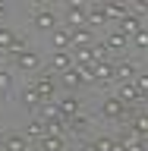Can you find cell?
I'll return each instance as SVG.
<instances>
[{"instance_id": "obj_1", "label": "cell", "mask_w": 148, "mask_h": 151, "mask_svg": "<svg viewBox=\"0 0 148 151\" xmlns=\"http://www.w3.org/2000/svg\"><path fill=\"white\" fill-rule=\"evenodd\" d=\"M85 13H88L85 3H66V32L82 28L85 25Z\"/></svg>"}, {"instance_id": "obj_2", "label": "cell", "mask_w": 148, "mask_h": 151, "mask_svg": "<svg viewBox=\"0 0 148 151\" xmlns=\"http://www.w3.org/2000/svg\"><path fill=\"white\" fill-rule=\"evenodd\" d=\"M32 85H35V91L41 94V101H54V94H57V79H54L51 73H41Z\"/></svg>"}, {"instance_id": "obj_3", "label": "cell", "mask_w": 148, "mask_h": 151, "mask_svg": "<svg viewBox=\"0 0 148 151\" xmlns=\"http://www.w3.org/2000/svg\"><path fill=\"white\" fill-rule=\"evenodd\" d=\"M85 73H88V79H92V82H101V85H104V82H113V63H107V60L92 63Z\"/></svg>"}, {"instance_id": "obj_4", "label": "cell", "mask_w": 148, "mask_h": 151, "mask_svg": "<svg viewBox=\"0 0 148 151\" xmlns=\"http://www.w3.org/2000/svg\"><path fill=\"white\" fill-rule=\"evenodd\" d=\"M142 28H145V25H142V19H139V16H132V13H126V16L120 19V28H117V32H120L126 41H132V38L142 32Z\"/></svg>"}, {"instance_id": "obj_5", "label": "cell", "mask_w": 148, "mask_h": 151, "mask_svg": "<svg viewBox=\"0 0 148 151\" xmlns=\"http://www.w3.org/2000/svg\"><path fill=\"white\" fill-rule=\"evenodd\" d=\"M32 25H35L38 32H51V35H54L57 32V16L51 9H38L35 16H32Z\"/></svg>"}, {"instance_id": "obj_6", "label": "cell", "mask_w": 148, "mask_h": 151, "mask_svg": "<svg viewBox=\"0 0 148 151\" xmlns=\"http://www.w3.org/2000/svg\"><path fill=\"white\" fill-rule=\"evenodd\" d=\"M113 98H117L123 107H129V104L142 101V94H139V88H136V82H120V88H117V94H113Z\"/></svg>"}, {"instance_id": "obj_7", "label": "cell", "mask_w": 148, "mask_h": 151, "mask_svg": "<svg viewBox=\"0 0 148 151\" xmlns=\"http://www.w3.org/2000/svg\"><path fill=\"white\" fill-rule=\"evenodd\" d=\"M101 116H107V120H123V116H126V107H123L117 98H104L101 101Z\"/></svg>"}, {"instance_id": "obj_8", "label": "cell", "mask_w": 148, "mask_h": 151, "mask_svg": "<svg viewBox=\"0 0 148 151\" xmlns=\"http://www.w3.org/2000/svg\"><path fill=\"white\" fill-rule=\"evenodd\" d=\"M51 69H54V73L73 69V54H69V50H54V57H51Z\"/></svg>"}, {"instance_id": "obj_9", "label": "cell", "mask_w": 148, "mask_h": 151, "mask_svg": "<svg viewBox=\"0 0 148 151\" xmlns=\"http://www.w3.org/2000/svg\"><path fill=\"white\" fill-rule=\"evenodd\" d=\"M82 82H85V69H79V66H73V69L60 73V85H66V88H79Z\"/></svg>"}, {"instance_id": "obj_10", "label": "cell", "mask_w": 148, "mask_h": 151, "mask_svg": "<svg viewBox=\"0 0 148 151\" xmlns=\"http://www.w3.org/2000/svg\"><path fill=\"white\" fill-rule=\"evenodd\" d=\"M139 66L132 63V60H120V63H113V79H120V82H129L132 76H136Z\"/></svg>"}, {"instance_id": "obj_11", "label": "cell", "mask_w": 148, "mask_h": 151, "mask_svg": "<svg viewBox=\"0 0 148 151\" xmlns=\"http://www.w3.org/2000/svg\"><path fill=\"white\" fill-rule=\"evenodd\" d=\"M92 63H95L92 47H73V66H79V69H88Z\"/></svg>"}, {"instance_id": "obj_12", "label": "cell", "mask_w": 148, "mask_h": 151, "mask_svg": "<svg viewBox=\"0 0 148 151\" xmlns=\"http://www.w3.org/2000/svg\"><path fill=\"white\" fill-rule=\"evenodd\" d=\"M16 66H19V69H25V73H35L38 66H41V60H38L35 50H25V54L16 57Z\"/></svg>"}, {"instance_id": "obj_13", "label": "cell", "mask_w": 148, "mask_h": 151, "mask_svg": "<svg viewBox=\"0 0 148 151\" xmlns=\"http://www.w3.org/2000/svg\"><path fill=\"white\" fill-rule=\"evenodd\" d=\"M25 148H28V139L22 132H9L3 139V151H25Z\"/></svg>"}, {"instance_id": "obj_14", "label": "cell", "mask_w": 148, "mask_h": 151, "mask_svg": "<svg viewBox=\"0 0 148 151\" xmlns=\"http://www.w3.org/2000/svg\"><path fill=\"white\" fill-rule=\"evenodd\" d=\"M69 38H73V47H92L95 44V35H92V28H76V32H69Z\"/></svg>"}, {"instance_id": "obj_15", "label": "cell", "mask_w": 148, "mask_h": 151, "mask_svg": "<svg viewBox=\"0 0 148 151\" xmlns=\"http://www.w3.org/2000/svg\"><path fill=\"white\" fill-rule=\"evenodd\" d=\"M107 22V16H104V3L101 6H88V13H85V28H98Z\"/></svg>"}, {"instance_id": "obj_16", "label": "cell", "mask_w": 148, "mask_h": 151, "mask_svg": "<svg viewBox=\"0 0 148 151\" xmlns=\"http://www.w3.org/2000/svg\"><path fill=\"white\" fill-rule=\"evenodd\" d=\"M41 120L44 123H54V120H63V113H60V107H57V101H41Z\"/></svg>"}, {"instance_id": "obj_17", "label": "cell", "mask_w": 148, "mask_h": 151, "mask_svg": "<svg viewBox=\"0 0 148 151\" xmlns=\"http://www.w3.org/2000/svg\"><path fill=\"white\" fill-rule=\"evenodd\" d=\"M57 107H60V113H63V120H69V116H76V113H79V98H76V94L60 98V101H57Z\"/></svg>"}, {"instance_id": "obj_18", "label": "cell", "mask_w": 148, "mask_h": 151, "mask_svg": "<svg viewBox=\"0 0 148 151\" xmlns=\"http://www.w3.org/2000/svg\"><path fill=\"white\" fill-rule=\"evenodd\" d=\"M117 148H120V145H117L113 139H107V135H98V139H95V142H88L82 151H117Z\"/></svg>"}, {"instance_id": "obj_19", "label": "cell", "mask_w": 148, "mask_h": 151, "mask_svg": "<svg viewBox=\"0 0 148 151\" xmlns=\"http://www.w3.org/2000/svg\"><path fill=\"white\" fill-rule=\"evenodd\" d=\"M44 135H47L44 120H41V116H32V120H28V126H25V139H44Z\"/></svg>"}, {"instance_id": "obj_20", "label": "cell", "mask_w": 148, "mask_h": 151, "mask_svg": "<svg viewBox=\"0 0 148 151\" xmlns=\"http://www.w3.org/2000/svg\"><path fill=\"white\" fill-rule=\"evenodd\" d=\"M104 47H107V50H113V54H120V50H126V47H129V41H126L120 32H113V35H107Z\"/></svg>"}, {"instance_id": "obj_21", "label": "cell", "mask_w": 148, "mask_h": 151, "mask_svg": "<svg viewBox=\"0 0 148 151\" xmlns=\"http://www.w3.org/2000/svg\"><path fill=\"white\" fill-rule=\"evenodd\" d=\"M22 104H25L28 110H38V107H41V94L35 91V85H28V88H22Z\"/></svg>"}, {"instance_id": "obj_22", "label": "cell", "mask_w": 148, "mask_h": 151, "mask_svg": "<svg viewBox=\"0 0 148 151\" xmlns=\"http://www.w3.org/2000/svg\"><path fill=\"white\" fill-rule=\"evenodd\" d=\"M132 135L148 139V113H136L132 116Z\"/></svg>"}, {"instance_id": "obj_23", "label": "cell", "mask_w": 148, "mask_h": 151, "mask_svg": "<svg viewBox=\"0 0 148 151\" xmlns=\"http://www.w3.org/2000/svg\"><path fill=\"white\" fill-rule=\"evenodd\" d=\"M38 151H63V139L44 135V139H38Z\"/></svg>"}, {"instance_id": "obj_24", "label": "cell", "mask_w": 148, "mask_h": 151, "mask_svg": "<svg viewBox=\"0 0 148 151\" xmlns=\"http://www.w3.org/2000/svg\"><path fill=\"white\" fill-rule=\"evenodd\" d=\"M54 47H57V50H69V47H73V38H69L66 28H57V32H54Z\"/></svg>"}, {"instance_id": "obj_25", "label": "cell", "mask_w": 148, "mask_h": 151, "mask_svg": "<svg viewBox=\"0 0 148 151\" xmlns=\"http://www.w3.org/2000/svg\"><path fill=\"white\" fill-rule=\"evenodd\" d=\"M104 16H107V19H117V22H120V19L126 16V6H123V3H104Z\"/></svg>"}, {"instance_id": "obj_26", "label": "cell", "mask_w": 148, "mask_h": 151, "mask_svg": "<svg viewBox=\"0 0 148 151\" xmlns=\"http://www.w3.org/2000/svg\"><path fill=\"white\" fill-rule=\"evenodd\" d=\"M69 132H85L88 129V116H85V113H76V116H69Z\"/></svg>"}, {"instance_id": "obj_27", "label": "cell", "mask_w": 148, "mask_h": 151, "mask_svg": "<svg viewBox=\"0 0 148 151\" xmlns=\"http://www.w3.org/2000/svg\"><path fill=\"white\" fill-rule=\"evenodd\" d=\"M47 135H57V139H63V129H66V120H54V123H44Z\"/></svg>"}, {"instance_id": "obj_28", "label": "cell", "mask_w": 148, "mask_h": 151, "mask_svg": "<svg viewBox=\"0 0 148 151\" xmlns=\"http://www.w3.org/2000/svg\"><path fill=\"white\" fill-rule=\"evenodd\" d=\"M13 41H16V35H13L9 28H3V25H0V50H3V54L9 50V44H13Z\"/></svg>"}, {"instance_id": "obj_29", "label": "cell", "mask_w": 148, "mask_h": 151, "mask_svg": "<svg viewBox=\"0 0 148 151\" xmlns=\"http://www.w3.org/2000/svg\"><path fill=\"white\" fill-rule=\"evenodd\" d=\"M9 88H13V76H9V73H0V98H6Z\"/></svg>"}, {"instance_id": "obj_30", "label": "cell", "mask_w": 148, "mask_h": 151, "mask_svg": "<svg viewBox=\"0 0 148 151\" xmlns=\"http://www.w3.org/2000/svg\"><path fill=\"white\" fill-rule=\"evenodd\" d=\"M136 88H139L142 98L148 94V73H136Z\"/></svg>"}, {"instance_id": "obj_31", "label": "cell", "mask_w": 148, "mask_h": 151, "mask_svg": "<svg viewBox=\"0 0 148 151\" xmlns=\"http://www.w3.org/2000/svg\"><path fill=\"white\" fill-rule=\"evenodd\" d=\"M9 57H19V54H25V41H22V38H16V41H13V44H9V50H6Z\"/></svg>"}, {"instance_id": "obj_32", "label": "cell", "mask_w": 148, "mask_h": 151, "mask_svg": "<svg viewBox=\"0 0 148 151\" xmlns=\"http://www.w3.org/2000/svg\"><path fill=\"white\" fill-rule=\"evenodd\" d=\"M129 44H136V47H148V28H142V32H139L136 38H132Z\"/></svg>"}, {"instance_id": "obj_33", "label": "cell", "mask_w": 148, "mask_h": 151, "mask_svg": "<svg viewBox=\"0 0 148 151\" xmlns=\"http://www.w3.org/2000/svg\"><path fill=\"white\" fill-rule=\"evenodd\" d=\"M139 13H148V3H145V0H136V3H132V16H139Z\"/></svg>"}, {"instance_id": "obj_34", "label": "cell", "mask_w": 148, "mask_h": 151, "mask_svg": "<svg viewBox=\"0 0 148 151\" xmlns=\"http://www.w3.org/2000/svg\"><path fill=\"white\" fill-rule=\"evenodd\" d=\"M3 16H6V6H3V3H0V19H3Z\"/></svg>"}, {"instance_id": "obj_35", "label": "cell", "mask_w": 148, "mask_h": 151, "mask_svg": "<svg viewBox=\"0 0 148 151\" xmlns=\"http://www.w3.org/2000/svg\"><path fill=\"white\" fill-rule=\"evenodd\" d=\"M0 60H3V50H0Z\"/></svg>"}, {"instance_id": "obj_36", "label": "cell", "mask_w": 148, "mask_h": 151, "mask_svg": "<svg viewBox=\"0 0 148 151\" xmlns=\"http://www.w3.org/2000/svg\"><path fill=\"white\" fill-rule=\"evenodd\" d=\"M117 151H126V148H117Z\"/></svg>"}, {"instance_id": "obj_37", "label": "cell", "mask_w": 148, "mask_h": 151, "mask_svg": "<svg viewBox=\"0 0 148 151\" xmlns=\"http://www.w3.org/2000/svg\"><path fill=\"white\" fill-rule=\"evenodd\" d=\"M0 151H3V145H0Z\"/></svg>"}, {"instance_id": "obj_38", "label": "cell", "mask_w": 148, "mask_h": 151, "mask_svg": "<svg viewBox=\"0 0 148 151\" xmlns=\"http://www.w3.org/2000/svg\"><path fill=\"white\" fill-rule=\"evenodd\" d=\"M145 151H148V145H145Z\"/></svg>"}]
</instances>
